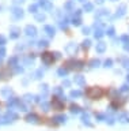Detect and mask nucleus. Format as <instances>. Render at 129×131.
<instances>
[{"label": "nucleus", "mask_w": 129, "mask_h": 131, "mask_svg": "<svg viewBox=\"0 0 129 131\" xmlns=\"http://www.w3.org/2000/svg\"><path fill=\"white\" fill-rule=\"evenodd\" d=\"M84 98L90 102H99L105 98H110L111 88L110 86H101V85H88L84 88Z\"/></svg>", "instance_id": "f257e3e1"}, {"label": "nucleus", "mask_w": 129, "mask_h": 131, "mask_svg": "<svg viewBox=\"0 0 129 131\" xmlns=\"http://www.w3.org/2000/svg\"><path fill=\"white\" fill-rule=\"evenodd\" d=\"M88 59H90V56H88V49L86 48V51H84L80 56L69 57V59L64 60L63 61V68L68 70V71H72V72H80L87 67Z\"/></svg>", "instance_id": "f03ea898"}, {"label": "nucleus", "mask_w": 129, "mask_h": 131, "mask_svg": "<svg viewBox=\"0 0 129 131\" xmlns=\"http://www.w3.org/2000/svg\"><path fill=\"white\" fill-rule=\"evenodd\" d=\"M109 105L114 111H124L128 105V98L121 94H111L109 98Z\"/></svg>", "instance_id": "7ed1b4c3"}, {"label": "nucleus", "mask_w": 129, "mask_h": 131, "mask_svg": "<svg viewBox=\"0 0 129 131\" xmlns=\"http://www.w3.org/2000/svg\"><path fill=\"white\" fill-rule=\"evenodd\" d=\"M50 106H52V111H54V112L57 113H61L64 111H67V102L63 100V98H60L57 96H53L50 100Z\"/></svg>", "instance_id": "20e7f679"}, {"label": "nucleus", "mask_w": 129, "mask_h": 131, "mask_svg": "<svg viewBox=\"0 0 129 131\" xmlns=\"http://www.w3.org/2000/svg\"><path fill=\"white\" fill-rule=\"evenodd\" d=\"M41 60L45 64L52 66V64H54L56 61H57V55H56L54 52H52V51H45V52L41 53Z\"/></svg>", "instance_id": "39448f33"}]
</instances>
